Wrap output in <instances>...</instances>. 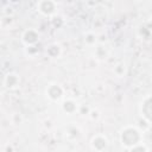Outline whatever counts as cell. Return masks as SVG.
<instances>
[{"label": "cell", "mask_w": 152, "mask_h": 152, "mask_svg": "<svg viewBox=\"0 0 152 152\" xmlns=\"http://www.w3.org/2000/svg\"><path fill=\"white\" fill-rule=\"evenodd\" d=\"M139 112H140V115L142 118V120H145L146 122L151 124V115H152V99H151V95L147 94L142 101L140 102V106H139Z\"/></svg>", "instance_id": "6"}, {"label": "cell", "mask_w": 152, "mask_h": 152, "mask_svg": "<svg viewBox=\"0 0 152 152\" xmlns=\"http://www.w3.org/2000/svg\"><path fill=\"white\" fill-rule=\"evenodd\" d=\"M26 53L30 56V57H33L38 53V48L37 45H33V46H27L26 48Z\"/></svg>", "instance_id": "17"}, {"label": "cell", "mask_w": 152, "mask_h": 152, "mask_svg": "<svg viewBox=\"0 0 152 152\" xmlns=\"http://www.w3.org/2000/svg\"><path fill=\"white\" fill-rule=\"evenodd\" d=\"M109 146V140L104 134H95L90 140V148L94 152H106Z\"/></svg>", "instance_id": "4"}, {"label": "cell", "mask_w": 152, "mask_h": 152, "mask_svg": "<svg viewBox=\"0 0 152 152\" xmlns=\"http://www.w3.org/2000/svg\"><path fill=\"white\" fill-rule=\"evenodd\" d=\"M36 8L42 15L46 18H52L53 15L57 14L58 5L53 0H40L36 4Z\"/></svg>", "instance_id": "3"}, {"label": "cell", "mask_w": 152, "mask_h": 152, "mask_svg": "<svg viewBox=\"0 0 152 152\" xmlns=\"http://www.w3.org/2000/svg\"><path fill=\"white\" fill-rule=\"evenodd\" d=\"M40 39V33L38 32V30L33 28V27H30V28H26L23 33H21V42L27 48V46H33V45H37L38 42Z\"/></svg>", "instance_id": "5"}, {"label": "cell", "mask_w": 152, "mask_h": 152, "mask_svg": "<svg viewBox=\"0 0 152 152\" xmlns=\"http://www.w3.org/2000/svg\"><path fill=\"white\" fill-rule=\"evenodd\" d=\"M88 116H89L91 120H97V119L100 118V112H99L97 109H90Z\"/></svg>", "instance_id": "19"}, {"label": "cell", "mask_w": 152, "mask_h": 152, "mask_svg": "<svg viewBox=\"0 0 152 152\" xmlns=\"http://www.w3.org/2000/svg\"><path fill=\"white\" fill-rule=\"evenodd\" d=\"M148 151L150 150H148L147 145L144 142H140V144H138V145H135L128 150V152H148Z\"/></svg>", "instance_id": "15"}, {"label": "cell", "mask_w": 152, "mask_h": 152, "mask_svg": "<svg viewBox=\"0 0 152 152\" xmlns=\"http://www.w3.org/2000/svg\"><path fill=\"white\" fill-rule=\"evenodd\" d=\"M78 102L71 97H64L62 101H61V109L68 114V115H72V114H76L78 112Z\"/></svg>", "instance_id": "7"}, {"label": "cell", "mask_w": 152, "mask_h": 152, "mask_svg": "<svg viewBox=\"0 0 152 152\" xmlns=\"http://www.w3.org/2000/svg\"><path fill=\"white\" fill-rule=\"evenodd\" d=\"M45 95L51 102H61L65 97V89L57 82H51L45 88Z\"/></svg>", "instance_id": "2"}, {"label": "cell", "mask_w": 152, "mask_h": 152, "mask_svg": "<svg viewBox=\"0 0 152 152\" xmlns=\"http://www.w3.org/2000/svg\"><path fill=\"white\" fill-rule=\"evenodd\" d=\"M90 107L89 106H84V104H80V107H78V114H82V115H88L89 114V112H90Z\"/></svg>", "instance_id": "18"}, {"label": "cell", "mask_w": 152, "mask_h": 152, "mask_svg": "<svg viewBox=\"0 0 152 152\" xmlns=\"http://www.w3.org/2000/svg\"><path fill=\"white\" fill-rule=\"evenodd\" d=\"M12 21H13V19H12V17H4L1 20H0V24L2 25V26H7V25H11L12 24Z\"/></svg>", "instance_id": "20"}, {"label": "cell", "mask_w": 152, "mask_h": 152, "mask_svg": "<svg viewBox=\"0 0 152 152\" xmlns=\"http://www.w3.org/2000/svg\"><path fill=\"white\" fill-rule=\"evenodd\" d=\"M108 50L104 46V44H96L95 45V50H94V56L99 59V61H104L108 57Z\"/></svg>", "instance_id": "10"}, {"label": "cell", "mask_w": 152, "mask_h": 152, "mask_svg": "<svg viewBox=\"0 0 152 152\" xmlns=\"http://www.w3.org/2000/svg\"><path fill=\"white\" fill-rule=\"evenodd\" d=\"M20 84V76L17 74V72H8L5 75L4 77V86L10 89V90H13V89H17Z\"/></svg>", "instance_id": "8"}, {"label": "cell", "mask_w": 152, "mask_h": 152, "mask_svg": "<svg viewBox=\"0 0 152 152\" xmlns=\"http://www.w3.org/2000/svg\"><path fill=\"white\" fill-rule=\"evenodd\" d=\"M138 36H139L141 39L148 40V39H150V36H151V30H150V27H145L144 25H141V26L138 28Z\"/></svg>", "instance_id": "13"}, {"label": "cell", "mask_w": 152, "mask_h": 152, "mask_svg": "<svg viewBox=\"0 0 152 152\" xmlns=\"http://www.w3.org/2000/svg\"><path fill=\"white\" fill-rule=\"evenodd\" d=\"M119 140L124 148L129 150L131 147L142 142V131L133 125H127L120 129Z\"/></svg>", "instance_id": "1"}, {"label": "cell", "mask_w": 152, "mask_h": 152, "mask_svg": "<svg viewBox=\"0 0 152 152\" xmlns=\"http://www.w3.org/2000/svg\"><path fill=\"white\" fill-rule=\"evenodd\" d=\"M0 100H1V94H0Z\"/></svg>", "instance_id": "22"}, {"label": "cell", "mask_w": 152, "mask_h": 152, "mask_svg": "<svg viewBox=\"0 0 152 152\" xmlns=\"http://www.w3.org/2000/svg\"><path fill=\"white\" fill-rule=\"evenodd\" d=\"M97 40H99V36L94 32V31H88L86 32L84 34V43L89 46H94L97 44Z\"/></svg>", "instance_id": "11"}, {"label": "cell", "mask_w": 152, "mask_h": 152, "mask_svg": "<svg viewBox=\"0 0 152 152\" xmlns=\"http://www.w3.org/2000/svg\"><path fill=\"white\" fill-rule=\"evenodd\" d=\"M113 72H114L118 77H124V76L126 75V72H127V66H126V64H125L124 62L116 63V64L114 65V68H113Z\"/></svg>", "instance_id": "12"}, {"label": "cell", "mask_w": 152, "mask_h": 152, "mask_svg": "<svg viewBox=\"0 0 152 152\" xmlns=\"http://www.w3.org/2000/svg\"><path fill=\"white\" fill-rule=\"evenodd\" d=\"M6 152H13V147L11 145H7L6 146Z\"/></svg>", "instance_id": "21"}, {"label": "cell", "mask_w": 152, "mask_h": 152, "mask_svg": "<svg viewBox=\"0 0 152 152\" xmlns=\"http://www.w3.org/2000/svg\"><path fill=\"white\" fill-rule=\"evenodd\" d=\"M71 129H72V132H71L70 129H68L66 135H68L69 138H71V139H76V138L80 135V129H78L77 127H71Z\"/></svg>", "instance_id": "16"}, {"label": "cell", "mask_w": 152, "mask_h": 152, "mask_svg": "<svg viewBox=\"0 0 152 152\" xmlns=\"http://www.w3.org/2000/svg\"><path fill=\"white\" fill-rule=\"evenodd\" d=\"M0 28H1V24H0Z\"/></svg>", "instance_id": "23"}, {"label": "cell", "mask_w": 152, "mask_h": 152, "mask_svg": "<svg viewBox=\"0 0 152 152\" xmlns=\"http://www.w3.org/2000/svg\"><path fill=\"white\" fill-rule=\"evenodd\" d=\"M46 55L50 58H58L62 55V48L57 43H52L46 48Z\"/></svg>", "instance_id": "9"}, {"label": "cell", "mask_w": 152, "mask_h": 152, "mask_svg": "<svg viewBox=\"0 0 152 152\" xmlns=\"http://www.w3.org/2000/svg\"><path fill=\"white\" fill-rule=\"evenodd\" d=\"M50 23H51V25L55 27V28H59V27H62L63 26V24H64V20H63V18L61 17V15H53L52 18H50Z\"/></svg>", "instance_id": "14"}]
</instances>
